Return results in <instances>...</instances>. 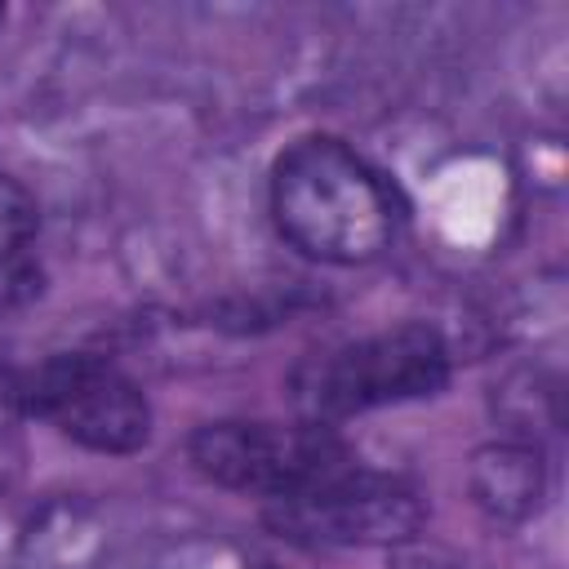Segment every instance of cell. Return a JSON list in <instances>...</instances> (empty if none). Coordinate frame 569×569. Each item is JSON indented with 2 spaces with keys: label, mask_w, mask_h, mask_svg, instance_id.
<instances>
[{
  "label": "cell",
  "mask_w": 569,
  "mask_h": 569,
  "mask_svg": "<svg viewBox=\"0 0 569 569\" xmlns=\"http://www.w3.org/2000/svg\"><path fill=\"white\" fill-rule=\"evenodd\" d=\"M271 222L311 262L365 267L382 258L409 218L400 187L333 133L293 138L271 164Z\"/></svg>",
  "instance_id": "obj_1"
},
{
  "label": "cell",
  "mask_w": 569,
  "mask_h": 569,
  "mask_svg": "<svg viewBox=\"0 0 569 569\" xmlns=\"http://www.w3.org/2000/svg\"><path fill=\"white\" fill-rule=\"evenodd\" d=\"M449 342L431 325H396L325 351L289 369V405L307 422L338 427L356 413L436 396L449 382Z\"/></svg>",
  "instance_id": "obj_2"
},
{
  "label": "cell",
  "mask_w": 569,
  "mask_h": 569,
  "mask_svg": "<svg viewBox=\"0 0 569 569\" xmlns=\"http://www.w3.org/2000/svg\"><path fill=\"white\" fill-rule=\"evenodd\" d=\"M187 458L204 480L271 502L351 467L356 449L333 427L307 418H218L187 436Z\"/></svg>",
  "instance_id": "obj_3"
},
{
  "label": "cell",
  "mask_w": 569,
  "mask_h": 569,
  "mask_svg": "<svg viewBox=\"0 0 569 569\" xmlns=\"http://www.w3.org/2000/svg\"><path fill=\"white\" fill-rule=\"evenodd\" d=\"M18 396L27 418L49 422L58 436L89 453L124 458L151 440L147 391L107 356L62 351L18 373Z\"/></svg>",
  "instance_id": "obj_4"
},
{
  "label": "cell",
  "mask_w": 569,
  "mask_h": 569,
  "mask_svg": "<svg viewBox=\"0 0 569 569\" xmlns=\"http://www.w3.org/2000/svg\"><path fill=\"white\" fill-rule=\"evenodd\" d=\"M262 520L302 547H400L427 525V502L405 476L369 471L356 458L298 493L262 502Z\"/></svg>",
  "instance_id": "obj_5"
},
{
  "label": "cell",
  "mask_w": 569,
  "mask_h": 569,
  "mask_svg": "<svg viewBox=\"0 0 569 569\" xmlns=\"http://www.w3.org/2000/svg\"><path fill=\"white\" fill-rule=\"evenodd\" d=\"M542 449L533 440H489L467 462V489L489 525H525L542 502Z\"/></svg>",
  "instance_id": "obj_6"
},
{
  "label": "cell",
  "mask_w": 569,
  "mask_h": 569,
  "mask_svg": "<svg viewBox=\"0 0 569 569\" xmlns=\"http://www.w3.org/2000/svg\"><path fill=\"white\" fill-rule=\"evenodd\" d=\"M40 284V209L18 178L0 173V311L27 307Z\"/></svg>",
  "instance_id": "obj_7"
},
{
  "label": "cell",
  "mask_w": 569,
  "mask_h": 569,
  "mask_svg": "<svg viewBox=\"0 0 569 569\" xmlns=\"http://www.w3.org/2000/svg\"><path fill=\"white\" fill-rule=\"evenodd\" d=\"M22 422H27V409L18 396V373L0 365V493L22 476V462H27Z\"/></svg>",
  "instance_id": "obj_8"
},
{
  "label": "cell",
  "mask_w": 569,
  "mask_h": 569,
  "mask_svg": "<svg viewBox=\"0 0 569 569\" xmlns=\"http://www.w3.org/2000/svg\"><path fill=\"white\" fill-rule=\"evenodd\" d=\"M0 22H4V9H0Z\"/></svg>",
  "instance_id": "obj_9"
}]
</instances>
